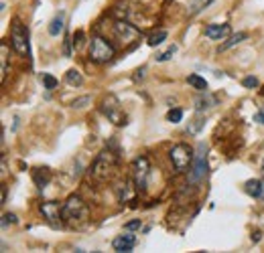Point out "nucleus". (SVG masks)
<instances>
[{
    "mask_svg": "<svg viewBox=\"0 0 264 253\" xmlns=\"http://www.w3.org/2000/svg\"><path fill=\"white\" fill-rule=\"evenodd\" d=\"M89 217V209L86 201L79 197V194H71L67 197V201L63 203V209H61V219L67 225H75V223H84L88 221Z\"/></svg>",
    "mask_w": 264,
    "mask_h": 253,
    "instance_id": "obj_1",
    "label": "nucleus"
},
{
    "mask_svg": "<svg viewBox=\"0 0 264 253\" xmlns=\"http://www.w3.org/2000/svg\"><path fill=\"white\" fill-rule=\"evenodd\" d=\"M116 168H118V154H114L110 150H104V152H100L98 158L94 160V164H91V168H89V176L94 180H98V182H104L114 174V170Z\"/></svg>",
    "mask_w": 264,
    "mask_h": 253,
    "instance_id": "obj_2",
    "label": "nucleus"
},
{
    "mask_svg": "<svg viewBox=\"0 0 264 253\" xmlns=\"http://www.w3.org/2000/svg\"><path fill=\"white\" fill-rule=\"evenodd\" d=\"M114 39H116L122 47H134V43L142 37V29H139L134 22L126 18H116V22L112 25Z\"/></svg>",
    "mask_w": 264,
    "mask_h": 253,
    "instance_id": "obj_3",
    "label": "nucleus"
},
{
    "mask_svg": "<svg viewBox=\"0 0 264 253\" xmlns=\"http://www.w3.org/2000/svg\"><path fill=\"white\" fill-rule=\"evenodd\" d=\"M89 59L94 63H110L116 57V47L102 34H94L89 41V49H88Z\"/></svg>",
    "mask_w": 264,
    "mask_h": 253,
    "instance_id": "obj_4",
    "label": "nucleus"
},
{
    "mask_svg": "<svg viewBox=\"0 0 264 253\" xmlns=\"http://www.w3.org/2000/svg\"><path fill=\"white\" fill-rule=\"evenodd\" d=\"M10 45L20 57H31V47H29V31L22 25L18 16L13 18L10 22Z\"/></svg>",
    "mask_w": 264,
    "mask_h": 253,
    "instance_id": "obj_5",
    "label": "nucleus"
},
{
    "mask_svg": "<svg viewBox=\"0 0 264 253\" xmlns=\"http://www.w3.org/2000/svg\"><path fill=\"white\" fill-rule=\"evenodd\" d=\"M208 144L199 142L195 148V156H193V164L189 168V182L191 185H199V182L208 176Z\"/></svg>",
    "mask_w": 264,
    "mask_h": 253,
    "instance_id": "obj_6",
    "label": "nucleus"
},
{
    "mask_svg": "<svg viewBox=\"0 0 264 253\" xmlns=\"http://www.w3.org/2000/svg\"><path fill=\"white\" fill-rule=\"evenodd\" d=\"M193 156H195V150L183 142L175 144L169 150V160H171V164H173L175 172H187L193 164Z\"/></svg>",
    "mask_w": 264,
    "mask_h": 253,
    "instance_id": "obj_7",
    "label": "nucleus"
},
{
    "mask_svg": "<svg viewBox=\"0 0 264 253\" xmlns=\"http://www.w3.org/2000/svg\"><path fill=\"white\" fill-rule=\"evenodd\" d=\"M130 170H132L134 187L139 189V190H146V187H148V176H151V162H148V158H146V156L134 158Z\"/></svg>",
    "mask_w": 264,
    "mask_h": 253,
    "instance_id": "obj_8",
    "label": "nucleus"
},
{
    "mask_svg": "<svg viewBox=\"0 0 264 253\" xmlns=\"http://www.w3.org/2000/svg\"><path fill=\"white\" fill-rule=\"evenodd\" d=\"M61 209H63V205H59L57 201H43V203H39V213L43 215V219L47 221L51 227H55V229L63 225Z\"/></svg>",
    "mask_w": 264,
    "mask_h": 253,
    "instance_id": "obj_9",
    "label": "nucleus"
},
{
    "mask_svg": "<svg viewBox=\"0 0 264 253\" xmlns=\"http://www.w3.org/2000/svg\"><path fill=\"white\" fill-rule=\"evenodd\" d=\"M102 111H104V116L114 124V126H126V116L124 111L120 110V103L114 95H108L102 103Z\"/></svg>",
    "mask_w": 264,
    "mask_h": 253,
    "instance_id": "obj_10",
    "label": "nucleus"
},
{
    "mask_svg": "<svg viewBox=\"0 0 264 253\" xmlns=\"http://www.w3.org/2000/svg\"><path fill=\"white\" fill-rule=\"evenodd\" d=\"M134 245H136V235L132 231H126L112 241V249L118 253H130L134 249Z\"/></svg>",
    "mask_w": 264,
    "mask_h": 253,
    "instance_id": "obj_11",
    "label": "nucleus"
},
{
    "mask_svg": "<svg viewBox=\"0 0 264 253\" xmlns=\"http://www.w3.org/2000/svg\"><path fill=\"white\" fill-rule=\"evenodd\" d=\"M229 32H232V29H229V25H215V22H211V25L205 27V37L211 39V41H224L229 37Z\"/></svg>",
    "mask_w": 264,
    "mask_h": 253,
    "instance_id": "obj_12",
    "label": "nucleus"
},
{
    "mask_svg": "<svg viewBox=\"0 0 264 253\" xmlns=\"http://www.w3.org/2000/svg\"><path fill=\"white\" fill-rule=\"evenodd\" d=\"M217 101H220V99H217L215 95H211L210 94V91H201V95H197V97H195V110H197V111H205V110H211L213 106H217Z\"/></svg>",
    "mask_w": 264,
    "mask_h": 253,
    "instance_id": "obj_13",
    "label": "nucleus"
},
{
    "mask_svg": "<svg viewBox=\"0 0 264 253\" xmlns=\"http://www.w3.org/2000/svg\"><path fill=\"white\" fill-rule=\"evenodd\" d=\"M244 190H246V194H250L252 199H262V194H264V182L258 180V178H250V180H246Z\"/></svg>",
    "mask_w": 264,
    "mask_h": 253,
    "instance_id": "obj_14",
    "label": "nucleus"
},
{
    "mask_svg": "<svg viewBox=\"0 0 264 253\" xmlns=\"http://www.w3.org/2000/svg\"><path fill=\"white\" fill-rule=\"evenodd\" d=\"M33 180H35L37 189H45L51 182V170L45 166V168H35L33 170Z\"/></svg>",
    "mask_w": 264,
    "mask_h": 253,
    "instance_id": "obj_15",
    "label": "nucleus"
},
{
    "mask_svg": "<svg viewBox=\"0 0 264 253\" xmlns=\"http://www.w3.org/2000/svg\"><path fill=\"white\" fill-rule=\"evenodd\" d=\"M65 29V13H57L53 20L49 22V34L51 37H59V32Z\"/></svg>",
    "mask_w": 264,
    "mask_h": 253,
    "instance_id": "obj_16",
    "label": "nucleus"
},
{
    "mask_svg": "<svg viewBox=\"0 0 264 253\" xmlns=\"http://www.w3.org/2000/svg\"><path fill=\"white\" fill-rule=\"evenodd\" d=\"M211 2H213V0H189V2H187V15L189 16H197L201 10H205Z\"/></svg>",
    "mask_w": 264,
    "mask_h": 253,
    "instance_id": "obj_17",
    "label": "nucleus"
},
{
    "mask_svg": "<svg viewBox=\"0 0 264 253\" xmlns=\"http://www.w3.org/2000/svg\"><path fill=\"white\" fill-rule=\"evenodd\" d=\"M114 190H116L118 201H120V203H126V201H130V199H132V189H130V182H128V180L118 182V185L114 187Z\"/></svg>",
    "mask_w": 264,
    "mask_h": 253,
    "instance_id": "obj_18",
    "label": "nucleus"
},
{
    "mask_svg": "<svg viewBox=\"0 0 264 253\" xmlns=\"http://www.w3.org/2000/svg\"><path fill=\"white\" fill-rule=\"evenodd\" d=\"M187 83H189L193 89H197L199 94H201V91H208V89H210V83L205 81L203 77H199L197 73H191V75H187Z\"/></svg>",
    "mask_w": 264,
    "mask_h": 253,
    "instance_id": "obj_19",
    "label": "nucleus"
},
{
    "mask_svg": "<svg viewBox=\"0 0 264 253\" xmlns=\"http://www.w3.org/2000/svg\"><path fill=\"white\" fill-rule=\"evenodd\" d=\"M248 39V32H236V34H232V37H229L224 45H222V47H220V53L222 51H228V49H232V47H236V45H240V43H244Z\"/></svg>",
    "mask_w": 264,
    "mask_h": 253,
    "instance_id": "obj_20",
    "label": "nucleus"
},
{
    "mask_svg": "<svg viewBox=\"0 0 264 253\" xmlns=\"http://www.w3.org/2000/svg\"><path fill=\"white\" fill-rule=\"evenodd\" d=\"M65 81L70 85H75V87H82L84 85V75L77 71V69H70V71L65 73Z\"/></svg>",
    "mask_w": 264,
    "mask_h": 253,
    "instance_id": "obj_21",
    "label": "nucleus"
},
{
    "mask_svg": "<svg viewBox=\"0 0 264 253\" xmlns=\"http://www.w3.org/2000/svg\"><path fill=\"white\" fill-rule=\"evenodd\" d=\"M0 51H2V71H0V77H2V81L6 79V73H8V43L4 41L2 45H0Z\"/></svg>",
    "mask_w": 264,
    "mask_h": 253,
    "instance_id": "obj_22",
    "label": "nucleus"
},
{
    "mask_svg": "<svg viewBox=\"0 0 264 253\" xmlns=\"http://www.w3.org/2000/svg\"><path fill=\"white\" fill-rule=\"evenodd\" d=\"M165 39H167V31H165V29H160V31L153 32L151 37L146 39V43H148V47H157V45H160Z\"/></svg>",
    "mask_w": 264,
    "mask_h": 253,
    "instance_id": "obj_23",
    "label": "nucleus"
},
{
    "mask_svg": "<svg viewBox=\"0 0 264 253\" xmlns=\"http://www.w3.org/2000/svg\"><path fill=\"white\" fill-rule=\"evenodd\" d=\"M181 120H183V110H181V108H171V110L167 111V122L179 124Z\"/></svg>",
    "mask_w": 264,
    "mask_h": 253,
    "instance_id": "obj_24",
    "label": "nucleus"
},
{
    "mask_svg": "<svg viewBox=\"0 0 264 253\" xmlns=\"http://www.w3.org/2000/svg\"><path fill=\"white\" fill-rule=\"evenodd\" d=\"M89 103H91V95H82V97L71 101V108L73 110H84L86 106H89Z\"/></svg>",
    "mask_w": 264,
    "mask_h": 253,
    "instance_id": "obj_25",
    "label": "nucleus"
},
{
    "mask_svg": "<svg viewBox=\"0 0 264 253\" xmlns=\"http://www.w3.org/2000/svg\"><path fill=\"white\" fill-rule=\"evenodd\" d=\"M177 53V45H171V47L165 51V53H160V55H157V63H165V61H169L171 57H173Z\"/></svg>",
    "mask_w": 264,
    "mask_h": 253,
    "instance_id": "obj_26",
    "label": "nucleus"
},
{
    "mask_svg": "<svg viewBox=\"0 0 264 253\" xmlns=\"http://www.w3.org/2000/svg\"><path fill=\"white\" fill-rule=\"evenodd\" d=\"M43 85H45V89H55L57 85H59V81H57V79L51 75V73H43Z\"/></svg>",
    "mask_w": 264,
    "mask_h": 253,
    "instance_id": "obj_27",
    "label": "nucleus"
},
{
    "mask_svg": "<svg viewBox=\"0 0 264 253\" xmlns=\"http://www.w3.org/2000/svg\"><path fill=\"white\" fill-rule=\"evenodd\" d=\"M242 85L246 89H256V87H260V81H258V77H254V75H246L242 79Z\"/></svg>",
    "mask_w": 264,
    "mask_h": 253,
    "instance_id": "obj_28",
    "label": "nucleus"
},
{
    "mask_svg": "<svg viewBox=\"0 0 264 253\" xmlns=\"http://www.w3.org/2000/svg\"><path fill=\"white\" fill-rule=\"evenodd\" d=\"M71 45H73V37L67 32L65 34V41H63V55L65 57H71Z\"/></svg>",
    "mask_w": 264,
    "mask_h": 253,
    "instance_id": "obj_29",
    "label": "nucleus"
},
{
    "mask_svg": "<svg viewBox=\"0 0 264 253\" xmlns=\"http://www.w3.org/2000/svg\"><path fill=\"white\" fill-rule=\"evenodd\" d=\"M18 219H17V215L15 213H4L2 215V227H8V225H17Z\"/></svg>",
    "mask_w": 264,
    "mask_h": 253,
    "instance_id": "obj_30",
    "label": "nucleus"
},
{
    "mask_svg": "<svg viewBox=\"0 0 264 253\" xmlns=\"http://www.w3.org/2000/svg\"><path fill=\"white\" fill-rule=\"evenodd\" d=\"M142 227V221L141 219H132L124 225V231H136V229H141Z\"/></svg>",
    "mask_w": 264,
    "mask_h": 253,
    "instance_id": "obj_31",
    "label": "nucleus"
},
{
    "mask_svg": "<svg viewBox=\"0 0 264 253\" xmlns=\"http://www.w3.org/2000/svg\"><path fill=\"white\" fill-rule=\"evenodd\" d=\"M84 39H86L84 31H75V34H73V47H75V49L82 47V45H84Z\"/></svg>",
    "mask_w": 264,
    "mask_h": 253,
    "instance_id": "obj_32",
    "label": "nucleus"
},
{
    "mask_svg": "<svg viewBox=\"0 0 264 253\" xmlns=\"http://www.w3.org/2000/svg\"><path fill=\"white\" fill-rule=\"evenodd\" d=\"M254 122H258V124H262V126H264V106L254 113Z\"/></svg>",
    "mask_w": 264,
    "mask_h": 253,
    "instance_id": "obj_33",
    "label": "nucleus"
},
{
    "mask_svg": "<svg viewBox=\"0 0 264 253\" xmlns=\"http://www.w3.org/2000/svg\"><path fill=\"white\" fill-rule=\"evenodd\" d=\"M250 239H252V243H258V241L262 239V231H254V233H252V237H250Z\"/></svg>",
    "mask_w": 264,
    "mask_h": 253,
    "instance_id": "obj_34",
    "label": "nucleus"
},
{
    "mask_svg": "<svg viewBox=\"0 0 264 253\" xmlns=\"http://www.w3.org/2000/svg\"><path fill=\"white\" fill-rule=\"evenodd\" d=\"M144 73H146V67H141V69H139V71H136L134 79H136V81H139V79H142V77H144Z\"/></svg>",
    "mask_w": 264,
    "mask_h": 253,
    "instance_id": "obj_35",
    "label": "nucleus"
},
{
    "mask_svg": "<svg viewBox=\"0 0 264 253\" xmlns=\"http://www.w3.org/2000/svg\"><path fill=\"white\" fill-rule=\"evenodd\" d=\"M6 203V187H2V205Z\"/></svg>",
    "mask_w": 264,
    "mask_h": 253,
    "instance_id": "obj_36",
    "label": "nucleus"
},
{
    "mask_svg": "<svg viewBox=\"0 0 264 253\" xmlns=\"http://www.w3.org/2000/svg\"><path fill=\"white\" fill-rule=\"evenodd\" d=\"M260 95H264V85H260Z\"/></svg>",
    "mask_w": 264,
    "mask_h": 253,
    "instance_id": "obj_37",
    "label": "nucleus"
},
{
    "mask_svg": "<svg viewBox=\"0 0 264 253\" xmlns=\"http://www.w3.org/2000/svg\"><path fill=\"white\" fill-rule=\"evenodd\" d=\"M262 172H264V160H262Z\"/></svg>",
    "mask_w": 264,
    "mask_h": 253,
    "instance_id": "obj_38",
    "label": "nucleus"
},
{
    "mask_svg": "<svg viewBox=\"0 0 264 253\" xmlns=\"http://www.w3.org/2000/svg\"><path fill=\"white\" fill-rule=\"evenodd\" d=\"M262 199H264V194H262Z\"/></svg>",
    "mask_w": 264,
    "mask_h": 253,
    "instance_id": "obj_39",
    "label": "nucleus"
}]
</instances>
